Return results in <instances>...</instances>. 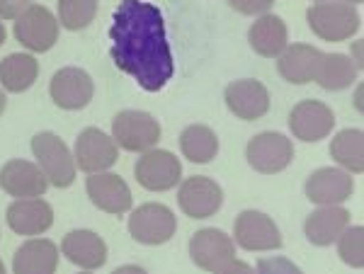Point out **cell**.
Segmentation results:
<instances>
[{
    "label": "cell",
    "mask_w": 364,
    "mask_h": 274,
    "mask_svg": "<svg viewBox=\"0 0 364 274\" xmlns=\"http://www.w3.org/2000/svg\"><path fill=\"white\" fill-rule=\"evenodd\" d=\"M109 56L146 92H158L175 73L161 8L149 0H122L109 27Z\"/></svg>",
    "instance_id": "obj_1"
},
{
    "label": "cell",
    "mask_w": 364,
    "mask_h": 274,
    "mask_svg": "<svg viewBox=\"0 0 364 274\" xmlns=\"http://www.w3.org/2000/svg\"><path fill=\"white\" fill-rule=\"evenodd\" d=\"M32 153L37 158V165L42 168L49 185L63 190L70 187L75 180V160L70 155L63 138H58L54 131H39L32 138Z\"/></svg>",
    "instance_id": "obj_2"
},
{
    "label": "cell",
    "mask_w": 364,
    "mask_h": 274,
    "mask_svg": "<svg viewBox=\"0 0 364 274\" xmlns=\"http://www.w3.org/2000/svg\"><path fill=\"white\" fill-rule=\"evenodd\" d=\"M112 138L129 153H146L161 141V124L149 112L124 109L112 119Z\"/></svg>",
    "instance_id": "obj_3"
},
{
    "label": "cell",
    "mask_w": 364,
    "mask_h": 274,
    "mask_svg": "<svg viewBox=\"0 0 364 274\" xmlns=\"http://www.w3.org/2000/svg\"><path fill=\"white\" fill-rule=\"evenodd\" d=\"M309 27L316 37L323 42H345L360 32V13L352 5H338V3H321L309 8L306 13Z\"/></svg>",
    "instance_id": "obj_4"
},
{
    "label": "cell",
    "mask_w": 364,
    "mask_h": 274,
    "mask_svg": "<svg viewBox=\"0 0 364 274\" xmlns=\"http://www.w3.org/2000/svg\"><path fill=\"white\" fill-rule=\"evenodd\" d=\"M178 231V219L166 204H141L129 217V233L144 246H163Z\"/></svg>",
    "instance_id": "obj_5"
},
{
    "label": "cell",
    "mask_w": 364,
    "mask_h": 274,
    "mask_svg": "<svg viewBox=\"0 0 364 274\" xmlns=\"http://www.w3.org/2000/svg\"><path fill=\"white\" fill-rule=\"evenodd\" d=\"M134 175L136 182L144 190L151 192H168L180 185L182 177V163L170 150H146L144 155L134 165Z\"/></svg>",
    "instance_id": "obj_6"
},
{
    "label": "cell",
    "mask_w": 364,
    "mask_h": 274,
    "mask_svg": "<svg viewBox=\"0 0 364 274\" xmlns=\"http://www.w3.org/2000/svg\"><path fill=\"white\" fill-rule=\"evenodd\" d=\"M15 37L25 49L34 51V54H44L58 42V20L44 5H29L25 13L17 17Z\"/></svg>",
    "instance_id": "obj_7"
},
{
    "label": "cell",
    "mask_w": 364,
    "mask_h": 274,
    "mask_svg": "<svg viewBox=\"0 0 364 274\" xmlns=\"http://www.w3.org/2000/svg\"><path fill=\"white\" fill-rule=\"evenodd\" d=\"M75 165L87 175L105 172L119 158V146L97 126H87L75 138Z\"/></svg>",
    "instance_id": "obj_8"
},
{
    "label": "cell",
    "mask_w": 364,
    "mask_h": 274,
    "mask_svg": "<svg viewBox=\"0 0 364 274\" xmlns=\"http://www.w3.org/2000/svg\"><path fill=\"white\" fill-rule=\"evenodd\" d=\"M245 158H248L252 170L262 175H277L294 158V146L277 131H262L248 141Z\"/></svg>",
    "instance_id": "obj_9"
},
{
    "label": "cell",
    "mask_w": 364,
    "mask_h": 274,
    "mask_svg": "<svg viewBox=\"0 0 364 274\" xmlns=\"http://www.w3.org/2000/svg\"><path fill=\"white\" fill-rule=\"evenodd\" d=\"M289 129L304 143H318L336 129V114L321 100H301L289 112Z\"/></svg>",
    "instance_id": "obj_10"
},
{
    "label": "cell",
    "mask_w": 364,
    "mask_h": 274,
    "mask_svg": "<svg viewBox=\"0 0 364 274\" xmlns=\"http://www.w3.org/2000/svg\"><path fill=\"white\" fill-rule=\"evenodd\" d=\"M178 204L185 217L209 219V217H214L221 209V204H224V190L211 177L195 175V177H187L185 182L180 185Z\"/></svg>",
    "instance_id": "obj_11"
},
{
    "label": "cell",
    "mask_w": 364,
    "mask_h": 274,
    "mask_svg": "<svg viewBox=\"0 0 364 274\" xmlns=\"http://www.w3.org/2000/svg\"><path fill=\"white\" fill-rule=\"evenodd\" d=\"M233 236L236 243L243 250L250 253H265V250L282 248V233L272 219L262 212H248L238 214L236 224H233Z\"/></svg>",
    "instance_id": "obj_12"
},
{
    "label": "cell",
    "mask_w": 364,
    "mask_h": 274,
    "mask_svg": "<svg viewBox=\"0 0 364 274\" xmlns=\"http://www.w3.org/2000/svg\"><path fill=\"white\" fill-rule=\"evenodd\" d=\"M46 187H49V180L37 163L15 158L0 168V190L5 194L17 199H37L44 197Z\"/></svg>",
    "instance_id": "obj_13"
},
{
    "label": "cell",
    "mask_w": 364,
    "mask_h": 274,
    "mask_svg": "<svg viewBox=\"0 0 364 274\" xmlns=\"http://www.w3.org/2000/svg\"><path fill=\"white\" fill-rule=\"evenodd\" d=\"M192 262L204 272H216L236 260V243L219 229H202L190 241Z\"/></svg>",
    "instance_id": "obj_14"
},
{
    "label": "cell",
    "mask_w": 364,
    "mask_h": 274,
    "mask_svg": "<svg viewBox=\"0 0 364 274\" xmlns=\"http://www.w3.org/2000/svg\"><path fill=\"white\" fill-rule=\"evenodd\" d=\"M51 100L56 102V107L61 109H83L90 104L95 85H92L90 73H85L83 68H61L54 73L49 85Z\"/></svg>",
    "instance_id": "obj_15"
},
{
    "label": "cell",
    "mask_w": 364,
    "mask_h": 274,
    "mask_svg": "<svg viewBox=\"0 0 364 274\" xmlns=\"http://www.w3.org/2000/svg\"><path fill=\"white\" fill-rule=\"evenodd\" d=\"M224 100H226V107L243 121L260 119V116H265L269 109L267 87L262 85L260 80H252V78L228 83L224 90Z\"/></svg>",
    "instance_id": "obj_16"
},
{
    "label": "cell",
    "mask_w": 364,
    "mask_h": 274,
    "mask_svg": "<svg viewBox=\"0 0 364 274\" xmlns=\"http://www.w3.org/2000/svg\"><path fill=\"white\" fill-rule=\"evenodd\" d=\"M352 175L340 170V168H318L311 172V177L304 185L309 202L318 204V207H338L345 199L352 197Z\"/></svg>",
    "instance_id": "obj_17"
},
{
    "label": "cell",
    "mask_w": 364,
    "mask_h": 274,
    "mask_svg": "<svg viewBox=\"0 0 364 274\" xmlns=\"http://www.w3.org/2000/svg\"><path fill=\"white\" fill-rule=\"evenodd\" d=\"M87 197L97 209L114 217L132 209V190L114 172H95L92 177H87Z\"/></svg>",
    "instance_id": "obj_18"
},
{
    "label": "cell",
    "mask_w": 364,
    "mask_h": 274,
    "mask_svg": "<svg viewBox=\"0 0 364 274\" xmlns=\"http://www.w3.org/2000/svg\"><path fill=\"white\" fill-rule=\"evenodd\" d=\"M54 224V209L51 204L37 199H17L8 207V226L17 236H42Z\"/></svg>",
    "instance_id": "obj_19"
},
{
    "label": "cell",
    "mask_w": 364,
    "mask_h": 274,
    "mask_svg": "<svg viewBox=\"0 0 364 274\" xmlns=\"http://www.w3.org/2000/svg\"><path fill=\"white\" fill-rule=\"evenodd\" d=\"M323 51L311 44H291L277 56V71L287 83L291 85H306L316 80L318 73Z\"/></svg>",
    "instance_id": "obj_20"
},
{
    "label": "cell",
    "mask_w": 364,
    "mask_h": 274,
    "mask_svg": "<svg viewBox=\"0 0 364 274\" xmlns=\"http://www.w3.org/2000/svg\"><path fill=\"white\" fill-rule=\"evenodd\" d=\"M61 250L68 262L78 265L80 270H97L107 262V243L95 231H70L63 236Z\"/></svg>",
    "instance_id": "obj_21"
},
{
    "label": "cell",
    "mask_w": 364,
    "mask_h": 274,
    "mask_svg": "<svg viewBox=\"0 0 364 274\" xmlns=\"http://www.w3.org/2000/svg\"><path fill=\"white\" fill-rule=\"evenodd\" d=\"M350 226V212L338 207H321L314 214H309L304 221V233H306L311 246H333L340 238V233Z\"/></svg>",
    "instance_id": "obj_22"
},
{
    "label": "cell",
    "mask_w": 364,
    "mask_h": 274,
    "mask_svg": "<svg viewBox=\"0 0 364 274\" xmlns=\"http://www.w3.org/2000/svg\"><path fill=\"white\" fill-rule=\"evenodd\" d=\"M58 248L49 238H32L15 250L13 272L15 274H56Z\"/></svg>",
    "instance_id": "obj_23"
},
{
    "label": "cell",
    "mask_w": 364,
    "mask_h": 274,
    "mask_svg": "<svg viewBox=\"0 0 364 274\" xmlns=\"http://www.w3.org/2000/svg\"><path fill=\"white\" fill-rule=\"evenodd\" d=\"M287 39H289V32H287L284 20L277 15H260L252 22L248 32V42L252 51L265 58H277L289 46Z\"/></svg>",
    "instance_id": "obj_24"
},
{
    "label": "cell",
    "mask_w": 364,
    "mask_h": 274,
    "mask_svg": "<svg viewBox=\"0 0 364 274\" xmlns=\"http://www.w3.org/2000/svg\"><path fill=\"white\" fill-rule=\"evenodd\" d=\"M39 75V63L32 54H10L0 61V85L8 92H25Z\"/></svg>",
    "instance_id": "obj_25"
},
{
    "label": "cell",
    "mask_w": 364,
    "mask_h": 274,
    "mask_svg": "<svg viewBox=\"0 0 364 274\" xmlns=\"http://www.w3.org/2000/svg\"><path fill=\"white\" fill-rule=\"evenodd\" d=\"M180 150L190 163H211L219 153V136L204 124H192L180 133Z\"/></svg>",
    "instance_id": "obj_26"
},
{
    "label": "cell",
    "mask_w": 364,
    "mask_h": 274,
    "mask_svg": "<svg viewBox=\"0 0 364 274\" xmlns=\"http://www.w3.org/2000/svg\"><path fill=\"white\" fill-rule=\"evenodd\" d=\"M357 71L355 61H350L345 54H323L318 73H316V83H318L323 90H345L357 80Z\"/></svg>",
    "instance_id": "obj_27"
},
{
    "label": "cell",
    "mask_w": 364,
    "mask_h": 274,
    "mask_svg": "<svg viewBox=\"0 0 364 274\" xmlns=\"http://www.w3.org/2000/svg\"><path fill=\"white\" fill-rule=\"evenodd\" d=\"M331 155L345 172L362 175L364 170V133L362 129H343L331 141Z\"/></svg>",
    "instance_id": "obj_28"
},
{
    "label": "cell",
    "mask_w": 364,
    "mask_h": 274,
    "mask_svg": "<svg viewBox=\"0 0 364 274\" xmlns=\"http://www.w3.org/2000/svg\"><path fill=\"white\" fill-rule=\"evenodd\" d=\"M100 0H58V25L70 32L85 29L95 20Z\"/></svg>",
    "instance_id": "obj_29"
},
{
    "label": "cell",
    "mask_w": 364,
    "mask_h": 274,
    "mask_svg": "<svg viewBox=\"0 0 364 274\" xmlns=\"http://www.w3.org/2000/svg\"><path fill=\"white\" fill-rule=\"evenodd\" d=\"M362 236H364L362 226H355V229L348 226L336 241L340 260L350 267H357V270H362V265H364V238Z\"/></svg>",
    "instance_id": "obj_30"
},
{
    "label": "cell",
    "mask_w": 364,
    "mask_h": 274,
    "mask_svg": "<svg viewBox=\"0 0 364 274\" xmlns=\"http://www.w3.org/2000/svg\"><path fill=\"white\" fill-rule=\"evenodd\" d=\"M255 274H304L296 262L287 258H262L257 260Z\"/></svg>",
    "instance_id": "obj_31"
},
{
    "label": "cell",
    "mask_w": 364,
    "mask_h": 274,
    "mask_svg": "<svg viewBox=\"0 0 364 274\" xmlns=\"http://www.w3.org/2000/svg\"><path fill=\"white\" fill-rule=\"evenodd\" d=\"M228 5L240 15H267L274 0H228Z\"/></svg>",
    "instance_id": "obj_32"
},
{
    "label": "cell",
    "mask_w": 364,
    "mask_h": 274,
    "mask_svg": "<svg viewBox=\"0 0 364 274\" xmlns=\"http://www.w3.org/2000/svg\"><path fill=\"white\" fill-rule=\"evenodd\" d=\"M34 0H0V17L3 20H17Z\"/></svg>",
    "instance_id": "obj_33"
},
{
    "label": "cell",
    "mask_w": 364,
    "mask_h": 274,
    "mask_svg": "<svg viewBox=\"0 0 364 274\" xmlns=\"http://www.w3.org/2000/svg\"><path fill=\"white\" fill-rule=\"evenodd\" d=\"M214 274H255V270L248 265V262H240V260H231L226 267L216 270Z\"/></svg>",
    "instance_id": "obj_34"
},
{
    "label": "cell",
    "mask_w": 364,
    "mask_h": 274,
    "mask_svg": "<svg viewBox=\"0 0 364 274\" xmlns=\"http://www.w3.org/2000/svg\"><path fill=\"white\" fill-rule=\"evenodd\" d=\"M112 274H149V272L139 265H124V267H117Z\"/></svg>",
    "instance_id": "obj_35"
},
{
    "label": "cell",
    "mask_w": 364,
    "mask_h": 274,
    "mask_svg": "<svg viewBox=\"0 0 364 274\" xmlns=\"http://www.w3.org/2000/svg\"><path fill=\"white\" fill-rule=\"evenodd\" d=\"M314 3L316 5H321V3H338V5H352V8H357L362 0H314Z\"/></svg>",
    "instance_id": "obj_36"
},
{
    "label": "cell",
    "mask_w": 364,
    "mask_h": 274,
    "mask_svg": "<svg viewBox=\"0 0 364 274\" xmlns=\"http://www.w3.org/2000/svg\"><path fill=\"white\" fill-rule=\"evenodd\" d=\"M352 54H357V71H362V44L357 42V46H352Z\"/></svg>",
    "instance_id": "obj_37"
},
{
    "label": "cell",
    "mask_w": 364,
    "mask_h": 274,
    "mask_svg": "<svg viewBox=\"0 0 364 274\" xmlns=\"http://www.w3.org/2000/svg\"><path fill=\"white\" fill-rule=\"evenodd\" d=\"M5 37H8V32H5V25L0 22V46L5 44Z\"/></svg>",
    "instance_id": "obj_38"
},
{
    "label": "cell",
    "mask_w": 364,
    "mask_h": 274,
    "mask_svg": "<svg viewBox=\"0 0 364 274\" xmlns=\"http://www.w3.org/2000/svg\"><path fill=\"white\" fill-rule=\"evenodd\" d=\"M5 104H8V100H5V92L0 90V114L5 112Z\"/></svg>",
    "instance_id": "obj_39"
},
{
    "label": "cell",
    "mask_w": 364,
    "mask_h": 274,
    "mask_svg": "<svg viewBox=\"0 0 364 274\" xmlns=\"http://www.w3.org/2000/svg\"><path fill=\"white\" fill-rule=\"evenodd\" d=\"M0 274H5V265H3V260H0Z\"/></svg>",
    "instance_id": "obj_40"
},
{
    "label": "cell",
    "mask_w": 364,
    "mask_h": 274,
    "mask_svg": "<svg viewBox=\"0 0 364 274\" xmlns=\"http://www.w3.org/2000/svg\"><path fill=\"white\" fill-rule=\"evenodd\" d=\"M80 274H90V272H80Z\"/></svg>",
    "instance_id": "obj_41"
}]
</instances>
